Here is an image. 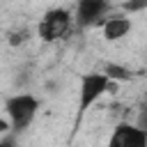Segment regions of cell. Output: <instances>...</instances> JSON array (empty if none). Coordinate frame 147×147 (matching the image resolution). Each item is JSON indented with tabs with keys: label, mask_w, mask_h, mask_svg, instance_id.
<instances>
[{
	"label": "cell",
	"mask_w": 147,
	"mask_h": 147,
	"mask_svg": "<svg viewBox=\"0 0 147 147\" xmlns=\"http://www.w3.org/2000/svg\"><path fill=\"white\" fill-rule=\"evenodd\" d=\"M39 110V99L32 94H14L5 103V113L9 117V124L14 131H23L32 124Z\"/></svg>",
	"instance_id": "cell-1"
},
{
	"label": "cell",
	"mask_w": 147,
	"mask_h": 147,
	"mask_svg": "<svg viewBox=\"0 0 147 147\" xmlns=\"http://www.w3.org/2000/svg\"><path fill=\"white\" fill-rule=\"evenodd\" d=\"M113 83L103 71H90L80 76V90H78V117H83L110 87Z\"/></svg>",
	"instance_id": "cell-2"
},
{
	"label": "cell",
	"mask_w": 147,
	"mask_h": 147,
	"mask_svg": "<svg viewBox=\"0 0 147 147\" xmlns=\"http://www.w3.org/2000/svg\"><path fill=\"white\" fill-rule=\"evenodd\" d=\"M71 14L67 11V9H62V7H55V9H48L44 16H41V21H39V25H37V37L41 39V41H46V44H51V41H57V39H62L69 30H71Z\"/></svg>",
	"instance_id": "cell-3"
},
{
	"label": "cell",
	"mask_w": 147,
	"mask_h": 147,
	"mask_svg": "<svg viewBox=\"0 0 147 147\" xmlns=\"http://www.w3.org/2000/svg\"><path fill=\"white\" fill-rule=\"evenodd\" d=\"M106 147H147V131L136 124L122 122L113 129Z\"/></svg>",
	"instance_id": "cell-4"
},
{
	"label": "cell",
	"mask_w": 147,
	"mask_h": 147,
	"mask_svg": "<svg viewBox=\"0 0 147 147\" xmlns=\"http://www.w3.org/2000/svg\"><path fill=\"white\" fill-rule=\"evenodd\" d=\"M108 11V0H78L76 2V16L71 18L78 28H92L103 18Z\"/></svg>",
	"instance_id": "cell-5"
},
{
	"label": "cell",
	"mask_w": 147,
	"mask_h": 147,
	"mask_svg": "<svg viewBox=\"0 0 147 147\" xmlns=\"http://www.w3.org/2000/svg\"><path fill=\"white\" fill-rule=\"evenodd\" d=\"M131 28H133L131 18H126V16H108L103 21V39L117 41V39L126 37L131 32Z\"/></svg>",
	"instance_id": "cell-6"
},
{
	"label": "cell",
	"mask_w": 147,
	"mask_h": 147,
	"mask_svg": "<svg viewBox=\"0 0 147 147\" xmlns=\"http://www.w3.org/2000/svg\"><path fill=\"white\" fill-rule=\"evenodd\" d=\"M103 74L108 76V80L113 83V80H129L131 78V71L126 69V67H119V64H106V69H103Z\"/></svg>",
	"instance_id": "cell-7"
},
{
	"label": "cell",
	"mask_w": 147,
	"mask_h": 147,
	"mask_svg": "<svg viewBox=\"0 0 147 147\" xmlns=\"http://www.w3.org/2000/svg\"><path fill=\"white\" fill-rule=\"evenodd\" d=\"M145 7H147V0H131V2H126V11H140Z\"/></svg>",
	"instance_id": "cell-8"
},
{
	"label": "cell",
	"mask_w": 147,
	"mask_h": 147,
	"mask_svg": "<svg viewBox=\"0 0 147 147\" xmlns=\"http://www.w3.org/2000/svg\"><path fill=\"white\" fill-rule=\"evenodd\" d=\"M25 39H28V30H21V32H14V34H11L9 44L16 46V44H21V41H25Z\"/></svg>",
	"instance_id": "cell-9"
},
{
	"label": "cell",
	"mask_w": 147,
	"mask_h": 147,
	"mask_svg": "<svg viewBox=\"0 0 147 147\" xmlns=\"http://www.w3.org/2000/svg\"><path fill=\"white\" fill-rule=\"evenodd\" d=\"M0 147H14V140L11 138H5V140H0Z\"/></svg>",
	"instance_id": "cell-10"
}]
</instances>
